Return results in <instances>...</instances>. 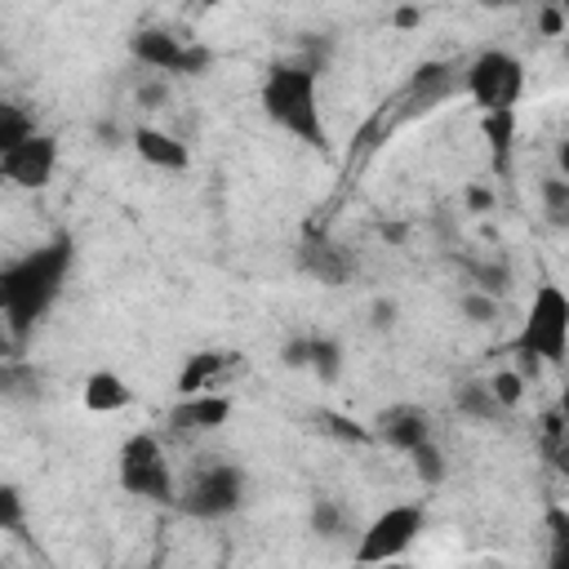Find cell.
<instances>
[{
    "label": "cell",
    "instance_id": "cell-1",
    "mask_svg": "<svg viewBox=\"0 0 569 569\" xmlns=\"http://www.w3.org/2000/svg\"><path fill=\"white\" fill-rule=\"evenodd\" d=\"M71 262H76L71 236H53L40 249L0 267V311H4L9 342H27L31 329L49 316V307L58 302V293L71 276Z\"/></svg>",
    "mask_w": 569,
    "mask_h": 569
},
{
    "label": "cell",
    "instance_id": "cell-2",
    "mask_svg": "<svg viewBox=\"0 0 569 569\" xmlns=\"http://www.w3.org/2000/svg\"><path fill=\"white\" fill-rule=\"evenodd\" d=\"M262 116L311 151H329V124L320 111V67L316 62H271L258 84Z\"/></svg>",
    "mask_w": 569,
    "mask_h": 569
},
{
    "label": "cell",
    "instance_id": "cell-3",
    "mask_svg": "<svg viewBox=\"0 0 569 569\" xmlns=\"http://www.w3.org/2000/svg\"><path fill=\"white\" fill-rule=\"evenodd\" d=\"M516 356H538L542 365H565L569 356V293L551 280L533 289V302L520 320V333L511 338Z\"/></svg>",
    "mask_w": 569,
    "mask_h": 569
},
{
    "label": "cell",
    "instance_id": "cell-4",
    "mask_svg": "<svg viewBox=\"0 0 569 569\" xmlns=\"http://www.w3.org/2000/svg\"><path fill=\"white\" fill-rule=\"evenodd\" d=\"M116 476H120V489L129 498H142L151 507H178V485H173L169 453H164V445L151 431H133L120 445Z\"/></svg>",
    "mask_w": 569,
    "mask_h": 569
},
{
    "label": "cell",
    "instance_id": "cell-5",
    "mask_svg": "<svg viewBox=\"0 0 569 569\" xmlns=\"http://www.w3.org/2000/svg\"><path fill=\"white\" fill-rule=\"evenodd\" d=\"M249 498V476L236 462H204L187 476L178 489V511L191 520H227L244 507Z\"/></svg>",
    "mask_w": 569,
    "mask_h": 569
},
{
    "label": "cell",
    "instance_id": "cell-6",
    "mask_svg": "<svg viewBox=\"0 0 569 569\" xmlns=\"http://www.w3.org/2000/svg\"><path fill=\"white\" fill-rule=\"evenodd\" d=\"M462 89L480 111H507L525 98V62L511 49H485L467 62Z\"/></svg>",
    "mask_w": 569,
    "mask_h": 569
},
{
    "label": "cell",
    "instance_id": "cell-7",
    "mask_svg": "<svg viewBox=\"0 0 569 569\" xmlns=\"http://www.w3.org/2000/svg\"><path fill=\"white\" fill-rule=\"evenodd\" d=\"M427 529V507L418 502H391L387 511H378L365 533L356 538V560L360 565H382V560H400Z\"/></svg>",
    "mask_w": 569,
    "mask_h": 569
},
{
    "label": "cell",
    "instance_id": "cell-8",
    "mask_svg": "<svg viewBox=\"0 0 569 569\" xmlns=\"http://www.w3.org/2000/svg\"><path fill=\"white\" fill-rule=\"evenodd\" d=\"M129 53H133V62H142L147 71H160V76H204L213 67L209 44L178 40L164 27H138L129 36Z\"/></svg>",
    "mask_w": 569,
    "mask_h": 569
},
{
    "label": "cell",
    "instance_id": "cell-9",
    "mask_svg": "<svg viewBox=\"0 0 569 569\" xmlns=\"http://www.w3.org/2000/svg\"><path fill=\"white\" fill-rule=\"evenodd\" d=\"M58 169V138L53 133H31L27 142L0 151V178L22 187V191H40L53 182Z\"/></svg>",
    "mask_w": 569,
    "mask_h": 569
},
{
    "label": "cell",
    "instance_id": "cell-10",
    "mask_svg": "<svg viewBox=\"0 0 569 569\" xmlns=\"http://www.w3.org/2000/svg\"><path fill=\"white\" fill-rule=\"evenodd\" d=\"M298 271L307 276V280H316V284H325V289H342V284H351L356 280V271H360V262H356V253L342 244V240H329V236H307L302 244H298Z\"/></svg>",
    "mask_w": 569,
    "mask_h": 569
},
{
    "label": "cell",
    "instance_id": "cell-11",
    "mask_svg": "<svg viewBox=\"0 0 569 569\" xmlns=\"http://www.w3.org/2000/svg\"><path fill=\"white\" fill-rule=\"evenodd\" d=\"M369 427H373V440H378V445L400 449V453H409V449H418L422 440H431V413L418 409V405H387V409L373 413Z\"/></svg>",
    "mask_w": 569,
    "mask_h": 569
},
{
    "label": "cell",
    "instance_id": "cell-12",
    "mask_svg": "<svg viewBox=\"0 0 569 569\" xmlns=\"http://www.w3.org/2000/svg\"><path fill=\"white\" fill-rule=\"evenodd\" d=\"M129 142H133V151H138L151 169H164V173H187V169H191V151H187V142H182L178 133H169V129L138 124V129L129 133Z\"/></svg>",
    "mask_w": 569,
    "mask_h": 569
},
{
    "label": "cell",
    "instance_id": "cell-13",
    "mask_svg": "<svg viewBox=\"0 0 569 569\" xmlns=\"http://www.w3.org/2000/svg\"><path fill=\"white\" fill-rule=\"evenodd\" d=\"M231 418V400L222 391H196V396H178V405L169 409V422L182 431H218Z\"/></svg>",
    "mask_w": 569,
    "mask_h": 569
},
{
    "label": "cell",
    "instance_id": "cell-14",
    "mask_svg": "<svg viewBox=\"0 0 569 569\" xmlns=\"http://www.w3.org/2000/svg\"><path fill=\"white\" fill-rule=\"evenodd\" d=\"M80 396H84V409H93V413H120V409L133 405V387L120 373H111V369H93L84 378Z\"/></svg>",
    "mask_w": 569,
    "mask_h": 569
},
{
    "label": "cell",
    "instance_id": "cell-15",
    "mask_svg": "<svg viewBox=\"0 0 569 569\" xmlns=\"http://www.w3.org/2000/svg\"><path fill=\"white\" fill-rule=\"evenodd\" d=\"M480 133L493 151V169L507 178L511 173V147H516V107L507 111H480Z\"/></svg>",
    "mask_w": 569,
    "mask_h": 569
},
{
    "label": "cell",
    "instance_id": "cell-16",
    "mask_svg": "<svg viewBox=\"0 0 569 569\" xmlns=\"http://www.w3.org/2000/svg\"><path fill=\"white\" fill-rule=\"evenodd\" d=\"M231 365V351H191L187 365L178 369V396H196V391H213L218 373Z\"/></svg>",
    "mask_w": 569,
    "mask_h": 569
},
{
    "label": "cell",
    "instance_id": "cell-17",
    "mask_svg": "<svg viewBox=\"0 0 569 569\" xmlns=\"http://www.w3.org/2000/svg\"><path fill=\"white\" fill-rule=\"evenodd\" d=\"M453 409H458L462 418H471V422H498L502 400L493 396L489 378H485V382H480V378H467V382L453 387Z\"/></svg>",
    "mask_w": 569,
    "mask_h": 569
},
{
    "label": "cell",
    "instance_id": "cell-18",
    "mask_svg": "<svg viewBox=\"0 0 569 569\" xmlns=\"http://www.w3.org/2000/svg\"><path fill=\"white\" fill-rule=\"evenodd\" d=\"M40 373H36V365H27V360H18V356H4V365H0V391H4V400H13V405H22V400H36L40 396Z\"/></svg>",
    "mask_w": 569,
    "mask_h": 569
},
{
    "label": "cell",
    "instance_id": "cell-19",
    "mask_svg": "<svg viewBox=\"0 0 569 569\" xmlns=\"http://www.w3.org/2000/svg\"><path fill=\"white\" fill-rule=\"evenodd\" d=\"M307 525H311V533L316 538H342L351 525H347V507L333 498V493H316L311 498V511H307Z\"/></svg>",
    "mask_w": 569,
    "mask_h": 569
},
{
    "label": "cell",
    "instance_id": "cell-20",
    "mask_svg": "<svg viewBox=\"0 0 569 569\" xmlns=\"http://www.w3.org/2000/svg\"><path fill=\"white\" fill-rule=\"evenodd\" d=\"M325 436H333V440H342V445H378L373 440V427L369 422H356L351 413H338V409H316V418H311Z\"/></svg>",
    "mask_w": 569,
    "mask_h": 569
},
{
    "label": "cell",
    "instance_id": "cell-21",
    "mask_svg": "<svg viewBox=\"0 0 569 569\" xmlns=\"http://www.w3.org/2000/svg\"><path fill=\"white\" fill-rule=\"evenodd\" d=\"M342 360H347V351H342V342L333 333H311V365L307 369L320 382H338L342 378Z\"/></svg>",
    "mask_w": 569,
    "mask_h": 569
},
{
    "label": "cell",
    "instance_id": "cell-22",
    "mask_svg": "<svg viewBox=\"0 0 569 569\" xmlns=\"http://www.w3.org/2000/svg\"><path fill=\"white\" fill-rule=\"evenodd\" d=\"M542 525H547V565L551 569H569V507H560V502H551L547 511H542Z\"/></svg>",
    "mask_w": 569,
    "mask_h": 569
},
{
    "label": "cell",
    "instance_id": "cell-23",
    "mask_svg": "<svg viewBox=\"0 0 569 569\" xmlns=\"http://www.w3.org/2000/svg\"><path fill=\"white\" fill-rule=\"evenodd\" d=\"M538 196H542V213L551 227L569 231V178L565 173H551L538 182Z\"/></svg>",
    "mask_w": 569,
    "mask_h": 569
},
{
    "label": "cell",
    "instance_id": "cell-24",
    "mask_svg": "<svg viewBox=\"0 0 569 569\" xmlns=\"http://www.w3.org/2000/svg\"><path fill=\"white\" fill-rule=\"evenodd\" d=\"M467 276H471V284L476 289H485V293H493V298H507L511 293V267L502 262V258H489V262H467Z\"/></svg>",
    "mask_w": 569,
    "mask_h": 569
},
{
    "label": "cell",
    "instance_id": "cell-25",
    "mask_svg": "<svg viewBox=\"0 0 569 569\" xmlns=\"http://www.w3.org/2000/svg\"><path fill=\"white\" fill-rule=\"evenodd\" d=\"M409 462H413V476H418L427 489H436V485L449 476V462H445V453H440L436 440H422L418 449H409Z\"/></svg>",
    "mask_w": 569,
    "mask_h": 569
},
{
    "label": "cell",
    "instance_id": "cell-26",
    "mask_svg": "<svg viewBox=\"0 0 569 569\" xmlns=\"http://www.w3.org/2000/svg\"><path fill=\"white\" fill-rule=\"evenodd\" d=\"M31 133H40V129H36V120H31L18 102H4V107H0V151H9V147H18V142H27Z\"/></svg>",
    "mask_w": 569,
    "mask_h": 569
},
{
    "label": "cell",
    "instance_id": "cell-27",
    "mask_svg": "<svg viewBox=\"0 0 569 569\" xmlns=\"http://www.w3.org/2000/svg\"><path fill=\"white\" fill-rule=\"evenodd\" d=\"M498 302H502V298H493V293H485V289H476V284H471V289L458 298V311H462V320H467V325H480V329H485V325H493V320L502 316V307H498Z\"/></svg>",
    "mask_w": 569,
    "mask_h": 569
},
{
    "label": "cell",
    "instance_id": "cell-28",
    "mask_svg": "<svg viewBox=\"0 0 569 569\" xmlns=\"http://www.w3.org/2000/svg\"><path fill=\"white\" fill-rule=\"evenodd\" d=\"M0 529L13 538H22V529H27V502H22V489L13 480L0 485Z\"/></svg>",
    "mask_w": 569,
    "mask_h": 569
},
{
    "label": "cell",
    "instance_id": "cell-29",
    "mask_svg": "<svg viewBox=\"0 0 569 569\" xmlns=\"http://www.w3.org/2000/svg\"><path fill=\"white\" fill-rule=\"evenodd\" d=\"M525 382H529V378H525L520 369H498V373L489 378V387H493V396L502 400V409H516V405L525 400Z\"/></svg>",
    "mask_w": 569,
    "mask_h": 569
},
{
    "label": "cell",
    "instance_id": "cell-30",
    "mask_svg": "<svg viewBox=\"0 0 569 569\" xmlns=\"http://www.w3.org/2000/svg\"><path fill=\"white\" fill-rule=\"evenodd\" d=\"M396 325H400V302L387 298V293H378V298L369 302V329H373V333H391Z\"/></svg>",
    "mask_w": 569,
    "mask_h": 569
},
{
    "label": "cell",
    "instance_id": "cell-31",
    "mask_svg": "<svg viewBox=\"0 0 569 569\" xmlns=\"http://www.w3.org/2000/svg\"><path fill=\"white\" fill-rule=\"evenodd\" d=\"M133 98H138V107H142V111H156V107H164V102H169V80L156 71V76H147V80L138 84V93H133Z\"/></svg>",
    "mask_w": 569,
    "mask_h": 569
},
{
    "label": "cell",
    "instance_id": "cell-32",
    "mask_svg": "<svg viewBox=\"0 0 569 569\" xmlns=\"http://www.w3.org/2000/svg\"><path fill=\"white\" fill-rule=\"evenodd\" d=\"M280 360H284V369H307V365H311V333L289 338V342L280 347Z\"/></svg>",
    "mask_w": 569,
    "mask_h": 569
},
{
    "label": "cell",
    "instance_id": "cell-33",
    "mask_svg": "<svg viewBox=\"0 0 569 569\" xmlns=\"http://www.w3.org/2000/svg\"><path fill=\"white\" fill-rule=\"evenodd\" d=\"M569 31V18H565V9L551 0V4H542L538 9V36H565Z\"/></svg>",
    "mask_w": 569,
    "mask_h": 569
},
{
    "label": "cell",
    "instance_id": "cell-34",
    "mask_svg": "<svg viewBox=\"0 0 569 569\" xmlns=\"http://www.w3.org/2000/svg\"><path fill=\"white\" fill-rule=\"evenodd\" d=\"M418 22H422V9H418V4H396V9H391V27H396V31H413Z\"/></svg>",
    "mask_w": 569,
    "mask_h": 569
},
{
    "label": "cell",
    "instance_id": "cell-35",
    "mask_svg": "<svg viewBox=\"0 0 569 569\" xmlns=\"http://www.w3.org/2000/svg\"><path fill=\"white\" fill-rule=\"evenodd\" d=\"M93 138H98L102 147H120V138H124V129H120L116 120H98V124H93Z\"/></svg>",
    "mask_w": 569,
    "mask_h": 569
},
{
    "label": "cell",
    "instance_id": "cell-36",
    "mask_svg": "<svg viewBox=\"0 0 569 569\" xmlns=\"http://www.w3.org/2000/svg\"><path fill=\"white\" fill-rule=\"evenodd\" d=\"M467 209H476V213L493 209V191L489 187H467Z\"/></svg>",
    "mask_w": 569,
    "mask_h": 569
},
{
    "label": "cell",
    "instance_id": "cell-37",
    "mask_svg": "<svg viewBox=\"0 0 569 569\" xmlns=\"http://www.w3.org/2000/svg\"><path fill=\"white\" fill-rule=\"evenodd\" d=\"M556 173H565V178H569V138H560V142H556Z\"/></svg>",
    "mask_w": 569,
    "mask_h": 569
},
{
    "label": "cell",
    "instance_id": "cell-38",
    "mask_svg": "<svg viewBox=\"0 0 569 569\" xmlns=\"http://www.w3.org/2000/svg\"><path fill=\"white\" fill-rule=\"evenodd\" d=\"M471 4H480V9H511V4H520V0H471Z\"/></svg>",
    "mask_w": 569,
    "mask_h": 569
},
{
    "label": "cell",
    "instance_id": "cell-39",
    "mask_svg": "<svg viewBox=\"0 0 569 569\" xmlns=\"http://www.w3.org/2000/svg\"><path fill=\"white\" fill-rule=\"evenodd\" d=\"M560 413H565V418H569V382H565V387H560Z\"/></svg>",
    "mask_w": 569,
    "mask_h": 569
},
{
    "label": "cell",
    "instance_id": "cell-40",
    "mask_svg": "<svg viewBox=\"0 0 569 569\" xmlns=\"http://www.w3.org/2000/svg\"><path fill=\"white\" fill-rule=\"evenodd\" d=\"M218 4H222V0H200V9H218Z\"/></svg>",
    "mask_w": 569,
    "mask_h": 569
},
{
    "label": "cell",
    "instance_id": "cell-41",
    "mask_svg": "<svg viewBox=\"0 0 569 569\" xmlns=\"http://www.w3.org/2000/svg\"><path fill=\"white\" fill-rule=\"evenodd\" d=\"M556 4H560V9H565V18H569V0H556Z\"/></svg>",
    "mask_w": 569,
    "mask_h": 569
},
{
    "label": "cell",
    "instance_id": "cell-42",
    "mask_svg": "<svg viewBox=\"0 0 569 569\" xmlns=\"http://www.w3.org/2000/svg\"><path fill=\"white\" fill-rule=\"evenodd\" d=\"M565 62H569V31H565Z\"/></svg>",
    "mask_w": 569,
    "mask_h": 569
}]
</instances>
